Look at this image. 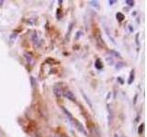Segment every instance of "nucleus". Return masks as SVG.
I'll return each instance as SVG.
<instances>
[{
    "label": "nucleus",
    "mask_w": 147,
    "mask_h": 137,
    "mask_svg": "<svg viewBox=\"0 0 147 137\" xmlns=\"http://www.w3.org/2000/svg\"><path fill=\"white\" fill-rule=\"evenodd\" d=\"M63 96H65V97L68 100H72V102H76V96L74 95V93L72 92V91H70V90H65V91H63Z\"/></svg>",
    "instance_id": "obj_1"
},
{
    "label": "nucleus",
    "mask_w": 147,
    "mask_h": 137,
    "mask_svg": "<svg viewBox=\"0 0 147 137\" xmlns=\"http://www.w3.org/2000/svg\"><path fill=\"white\" fill-rule=\"evenodd\" d=\"M63 92V90L61 89V87H60L59 85H56L54 87V93L56 94V96L58 98H60L62 96V93Z\"/></svg>",
    "instance_id": "obj_2"
},
{
    "label": "nucleus",
    "mask_w": 147,
    "mask_h": 137,
    "mask_svg": "<svg viewBox=\"0 0 147 137\" xmlns=\"http://www.w3.org/2000/svg\"><path fill=\"white\" fill-rule=\"evenodd\" d=\"M95 66H96V68H98V70H101V68H103V65H102V63L100 62V59H96V61L95 63Z\"/></svg>",
    "instance_id": "obj_3"
},
{
    "label": "nucleus",
    "mask_w": 147,
    "mask_h": 137,
    "mask_svg": "<svg viewBox=\"0 0 147 137\" xmlns=\"http://www.w3.org/2000/svg\"><path fill=\"white\" fill-rule=\"evenodd\" d=\"M89 4H90V6L96 7V9L99 8V3H98V1H89Z\"/></svg>",
    "instance_id": "obj_4"
},
{
    "label": "nucleus",
    "mask_w": 147,
    "mask_h": 137,
    "mask_svg": "<svg viewBox=\"0 0 147 137\" xmlns=\"http://www.w3.org/2000/svg\"><path fill=\"white\" fill-rule=\"evenodd\" d=\"M116 17H117V19L119 20V21H122L124 18V15L122 13H117V15H116Z\"/></svg>",
    "instance_id": "obj_5"
},
{
    "label": "nucleus",
    "mask_w": 147,
    "mask_h": 137,
    "mask_svg": "<svg viewBox=\"0 0 147 137\" xmlns=\"http://www.w3.org/2000/svg\"><path fill=\"white\" fill-rule=\"evenodd\" d=\"M133 80H134V71H131V78H130V80H129V83H131V82L133 81Z\"/></svg>",
    "instance_id": "obj_6"
},
{
    "label": "nucleus",
    "mask_w": 147,
    "mask_h": 137,
    "mask_svg": "<svg viewBox=\"0 0 147 137\" xmlns=\"http://www.w3.org/2000/svg\"><path fill=\"white\" fill-rule=\"evenodd\" d=\"M144 123H142V124L139 126V129H138V132H139V134H142V132H144Z\"/></svg>",
    "instance_id": "obj_7"
},
{
    "label": "nucleus",
    "mask_w": 147,
    "mask_h": 137,
    "mask_svg": "<svg viewBox=\"0 0 147 137\" xmlns=\"http://www.w3.org/2000/svg\"><path fill=\"white\" fill-rule=\"evenodd\" d=\"M125 3H126V4H128L130 7H132L133 5H134V2H133V1H131V0H126Z\"/></svg>",
    "instance_id": "obj_8"
},
{
    "label": "nucleus",
    "mask_w": 147,
    "mask_h": 137,
    "mask_svg": "<svg viewBox=\"0 0 147 137\" xmlns=\"http://www.w3.org/2000/svg\"><path fill=\"white\" fill-rule=\"evenodd\" d=\"M117 1H115V0H109V5H113L114 3H116Z\"/></svg>",
    "instance_id": "obj_9"
},
{
    "label": "nucleus",
    "mask_w": 147,
    "mask_h": 137,
    "mask_svg": "<svg viewBox=\"0 0 147 137\" xmlns=\"http://www.w3.org/2000/svg\"><path fill=\"white\" fill-rule=\"evenodd\" d=\"M3 3H4V1H3V0H1V1H0V7L2 6V5H3Z\"/></svg>",
    "instance_id": "obj_10"
},
{
    "label": "nucleus",
    "mask_w": 147,
    "mask_h": 137,
    "mask_svg": "<svg viewBox=\"0 0 147 137\" xmlns=\"http://www.w3.org/2000/svg\"><path fill=\"white\" fill-rule=\"evenodd\" d=\"M63 137H67V136H63Z\"/></svg>",
    "instance_id": "obj_11"
}]
</instances>
